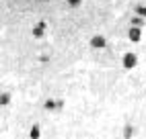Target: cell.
Returning <instances> with one entry per match:
<instances>
[{
    "label": "cell",
    "mask_w": 146,
    "mask_h": 139,
    "mask_svg": "<svg viewBox=\"0 0 146 139\" xmlns=\"http://www.w3.org/2000/svg\"><path fill=\"white\" fill-rule=\"evenodd\" d=\"M8 102H11V94H8V92H2V94H0V104L6 106Z\"/></svg>",
    "instance_id": "9c48e42d"
},
{
    "label": "cell",
    "mask_w": 146,
    "mask_h": 139,
    "mask_svg": "<svg viewBox=\"0 0 146 139\" xmlns=\"http://www.w3.org/2000/svg\"><path fill=\"white\" fill-rule=\"evenodd\" d=\"M144 23H146V18H142V16H132V25L130 27H138V29H142L144 27Z\"/></svg>",
    "instance_id": "5b68a950"
},
{
    "label": "cell",
    "mask_w": 146,
    "mask_h": 139,
    "mask_svg": "<svg viewBox=\"0 0 146 139\" xmlns=\"http://www.w3.org/2000/svg\"><path fill=\"white\" fill-rule=\"evenodd\" d=\"M136 16L146 18V6H144V4H138V6H136Z\"/></svg>",
    "instance_id": "ba28073f"
},
{
    "label": "cell",
    "mask_w": 146,
    "mask_h": 139,
    "mask_svg": "<svg viewBox=\"0 0 146 139\" xmlns=\"http://www.w3.org/2000/svg\"><path fill=\"white\" fill-rule=\"evenodd\" d=\"M121 64H123L125 70H134L136 66H138V55L136 53H125L123 59H121Z\"/></svg>",
    "instance_id": "6da1fadb"
},
{
    "label": "cell",
    "mask_w": 146,
    "mask_h": 139,
    "mask_svg": "<svg viewBox=\"0 0 146 139\" xmlns=\"http://www.w3.org/2000/svg\"><path fill=\"white\" fill-rule=\"evenodd\" d=\"M45 27H47V23H45V21H39V23L33 27V37H43Z\"/></svg>",
    "instance_id": "277c9868"
},
{
    "label": "cell",
    "mask_w": 146,
    "mask_h": 139,
    "mask_svg": "<svg viewBox=\"0 0 146 139\" xmlns=\"http://www.w3.org/2000/svg\"><path fill=\"white\" fill-rule=\"evenodd\" d=\"M132 135H134V129H132L130 125H125V129H123V139H132Z\"/></svg>",
    "instance_id": "30bf717a"
},
{
    "label": "cell",
    "mask_w": 146,
    "mask_h": 139,
    "mask_svg": "<svg viewBox=\"0 0 146 139\" xmlns=\"http://www.w3.org/2000/svg\"><path fill=\"white\" fill-rule=\"evenodd\" d=\"M128 37H130V41L138 43L140 39H142V29H138V27H130V31H128Z\"/></svg>",
    "instance_id": "7a4b0ae2"
},
{
    "label": "cell",
    "mask_w": 146,
    "mask_h": 139,
    "mask_svg": "<svg viewBox=\"0 0 146 139\" xmlns=\"http://www.w3.org/2000/svg\"><path fill=\"white\" fill-rule=\"evenodd\" d=\"M91 45H93L95 49H103V47L107 45V39H105L103 35H95V37L91 39Z\"/></svg>",
    "instance_id": "3957f363"
},
{
    "label": "cell",
    "mask_w": 146,
    "mask_h": 139,
    "mask_svg": "<svg viewBox=\"0 0 146 139\" xmlns=\"http://www.w3.org/2000/svg\"><path fill=\"white\" fill-rule=\"evenodd\" d=\"M43 106L47 108V111H54V108H58V100H52V98H47Z\"/></svg>",
    "instance_id": "52a82bcc"
},
{
    "label": "cell",
    "mask_w": 146,
    "mask_h": 139,
    "mask_svg": "<svg viewBox=\"0 0 146 139\" xmlns=\"http://www.w3.org/2000/svg\"><path fill=\"white\" fill-rule=\"evenodd\" d=\"M80 2H82V0H66V4H68V6H72V8H78Z\"/></svg>",
    "instance_id": "8fae6325"
},
{
    "label": "cell",
    "mask_w": 146,
    "mask_h": 139,
    "mask_svg": "<svg viewBox=\"0 0 146 139\" xmlns=\"http://www.w3.org/2000/svg\"><path fill=\"white\" fill-rule=\"evenodd\" d=\"M39 135H41L39 125H33V127H31V131H29V137H31V139H39Z\"/></svg>",
    "instance_id": "8992f818"
}]
</instances>
